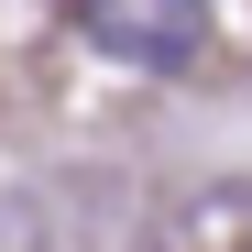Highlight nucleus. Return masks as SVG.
I'll use <instances>...</instances> for the list:
<instances>
[{
	"instance_id": "obj_1",
	"label": "nucleus",
	"mask_w": 252,
	"mask_h": 252,
	"mask_svg": "<svg viewBox=\"0 0 252 252\" xmlns=\"http://www.w3.org/2000/svg\"><path fill=\"white\" fill-rule=\"evenodd\" d=\"M77 33H88L110 66L176 77V66L208 55V0H77Z\"/></svg>"
}]
</instances>
